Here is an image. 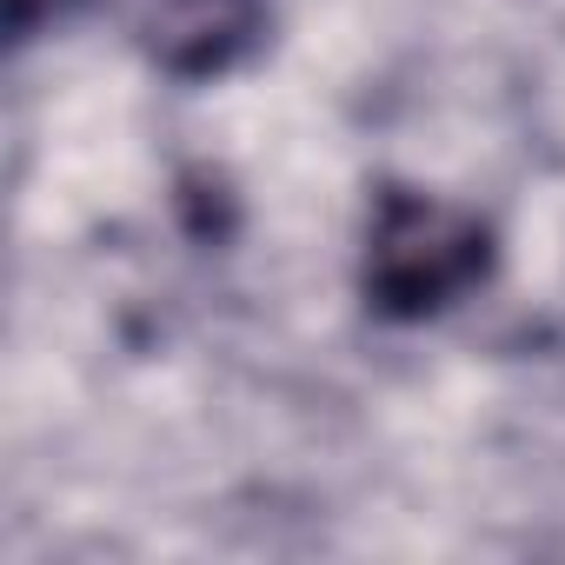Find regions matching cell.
Wrapping results in <instances>:
<instances>
[{
	"instance_id": "cell-2",
	"label": "cell",
	"mask_w": 565,
	"mask_h": 565,
	"mask_svg": "<svg viewBox=\"0 0 565 565\" xmlns=\"http://www.w3.org/2000/svg\"><path fill=\"white\" fill-rule=\"evenodd\" d=\"M127 28L167 74H220L259 34V0H127Z\"/></svg>"
},
{
	"instance_id": "cell-1",
	"label": "cell",
	"mask_w": 565,
	"mask_h": 565,
	"mask_svg": "<svg viewBox=\"0 0 565 565\" xmlns=\"http://www.w3.org/2000/svg\"><path fill=\"white\" fill-rule=\"evenodd\" d=\"M486 259L492 246L472 213L426 200V193H386L373 220V246H366V294L380 313L419 320V313L452 307L486 273Z\"/></svg>"
},
{
	"instance_id": "cell-3",
	"label": "cell",
	"mask_w": 565,
	"mask_h": 565,
	"mask_svg": "<svg viewBox=\"0 0 565 565\" xmlns=\"http://www.w3.org/2000/svg\"><path fill=\"white\" fill-rule=\"evenodd\" d=\"M61 8H74V0H8V34H34V28L54 21Z\"/></svg>"
}]
</instances>
